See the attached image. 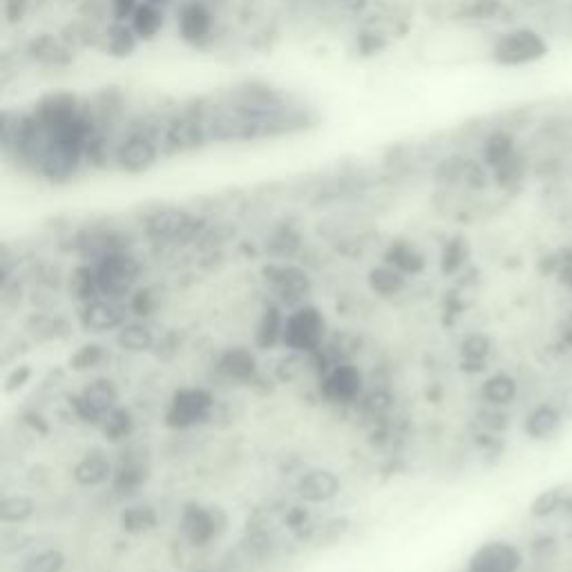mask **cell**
Masks as SVG:
<instances>
[{
    "instance_id": "cell-19",
    "label": "cell",
    "mask_w": 572,
    "mask_h": 572,
    "mask_svg": "<svg viewBox=\"0 0 572 572\" xmlns=\"http://www.w3.org/2000/svg\"><path fill=\"white\" fill-rule=\"evenodd\" d=\"M284 322L286 313L282 309V304L271 302L262 309V316L255 324V347L262 351H271L282 347V336H284Z\"/></svg>"
},
{
    "instance_id": "cell-21",
    "label": "cell",
    "mask_w": 572,
    "mask_h": 572,
    "mask_svg": "<svg viewBox=\"0 0 572 572\" xmlns=\"http://www.w3.org/2000/svg\"><path fill=\"white\" fill-rule=\"evenodd\" d=\"M30 56L34 61L47 68H63L72 63V45L65 38H56L52 34H43L30 43Z\"/></svg>"
},
{
    "instance_id": "cell-34",
    "label": "cell",
    "mask_w": 572,
    "mask_h": 572,
    "mask_svg": "<svg viewBox=\"0 0 572 572\" xmlns=\"http://www.w3.org/2000/svg\"><path fill=\"white\" fill-rule=\"evenodd\" d=\"M68 557L61 548H43L23 561L21 572H63Z\"/></svg>"
},
{
    "instance_id": "cell-20",
    "label": "cell",
    "mask_w": 572,
    "mask_h": 572,
    "mask_svg": "<svg viewBox=\"0 0 572 572\" xmlns=\"http://www.w3.org/2000/svg\"><path fill=\"white\" fill-rule=\"evenodd\" d=\"M383 262L394 266L396 271L407 275V278H412V275H421L425 271L427 257L416 244L407 240H396L387 246Z\"/></svg>"
},
{
    "instance_id": "cell-9",
    "label": "cell",
    "mask_w": 572,
    "mask_h": 572,
    "mask_svg": "<svg viewBox=\"0 0 572 572\" xmlns=\"http://www.w3.org/2000/svg\"><path fill=\"white\" fill-rule=\"evenodd\" d=\"M264 280L278 295V304H286L289 309L307 302V295L311 293V278L295 264L273 262L264 266Z\"/></svg>"
},
{
    "instance_id": "cell-30",
    "label": "cell",
    "mask_w": 572,
    "mask_h": 572,
    "mask_svg": "<svg viewBox=\"0 0 572 572\" xmlns=\"http://www.w3.org/2000/svg\"><path fill=\"white\" fill-rule=\"evenodd\" d=\"M559 425H561V416L557 409L550 405H539L526 416L523 429H526V434L532 438V441H546V438H550L557 432Z\"/></svg>"
},
{
    "instance_id": "cell-13",
    "label": "cell",
    "mask_w": 572,
    "mask_h": 572,
    "mask_svg": "<svg viewBox=\"0 0 572 572\" xmlns=\"http://www.w3.org/2000/svg\"><path fill=\"white\" fill-rule=\"evenodd\" d=\"M215 18L211 7L202 0H188L177 12V32L188 45H204L213 34Z\"/></svg>"
},
{
    "instance_id": "cell-22",
    "label": "cell",
    "mask_w": 572,
    "mask_h": 572,
    "mask_svg": "<svg viewBox=\"0 0 572 572\" xmlns=\"http://www.w3.org/2000/svg\"><path fill=\"white\" fill-rule=\"evenodd\" d=\"M114 342L117 347L128 351V354H143V351H152L157 347V336L146 320H128L123 327L114 333Z\"/></svg>"
},
{
    "instance_id": "cell-38",
    "label": "cell",
    "mask_w": 572,
    "mask_h": 572,
    "mask_svg": "<svg viewBox=\"0 0 572 572\" xmlns=\"http://www.w3.org/2000/svg\"><path fill=\"white\" fill-rule=\"evenodd\" d=\"M304 362H307V356L298 354V351H286V354L278 360V365H275V376L282 383H293L295 378H300V374L304 371Z\"/></svg>"
},
{
    "instance_id": "cell-35",
    "label": "cell",
    "mask_w": 572,
    "mask_h": 572,
    "mask_svg": "<svg viewBox=\"0 0 572 572\" xmlns=\"http://www.w3.org/2000/svg\"><path fill=\"white\" fill-rule=\"evenodd\" d=\"M126 304L130 309V316L148 320L150 316H155L161 307V291L155 289V286H139V289L126 300Z\"/></svg>"
},
{
    "instance_id": "cell-24",
    "label": "cell",
    "mask_w": 572,
    "mask_h": 572,
    "mask_svg": "<svg viewBox=\"0 0 572 572\" xmlns=\"http://www.w3.org/2000/svg\"><path fill=\"white\" fill-rule=\"evenodd\" d=\"M517 394H519L517 380L510 374H503V371L488 376L481 385V398L488 407H499V409L508 407L517 400Z\"/></svg>"
},
{
    "instance_id": "cell-28",
    "label": "cell",
    "mask_w": 572,
    "mask_h": 572,
    "mask_svg": "<svg viewBox=\"0 0 572 572\" xmlns=\"http://www.w3.org/2000/svg\"><path fill=\"white\" fill-rule=\"evenodd\" d=\"M68 293H70V298L76 304H85V302H90V300L101 298L94 264L74 266L72 273H70V278H68Z\"/></svg>"
},
{
    "instance_id": "cell-31",
    "label": "cell",
    "mask_w": 572,
    "mask_h": 572,
    "mask_svg": "<svg viewBox=\"0 0 572 572\" xmlns=\"http://www.w3.org/2000/svg\"><path fill=\"white\" fill-rule=\"evenodd\" d=\"M528 173H530V159L526 157V152L519 150L517 155L510 157L505 164L492 170V179L499 188L510 190V188L521 186L523 181H526Z\"/></svg>"
},
{
    "instance_id": "cell-33",
    "label": "cell",
    "mask_w": 572,
    "mask_h": 572,
    "mask_svg": "<svg viewBox=\"0 0 572 572\" xmlns=\"http://www.w3.org/2000/svg\"><path fill=\"white\" fill-rule=\"evenodd\" d=\"M108 360V349L101 345V342H88V345H81L70 356L68 365L76 374H85V371H94L101 365H106Z\"/></svg>"
},
{
    "instance_id": "cell-25",
    "label": "cell",
    "mask_w": 572,
    "mask_h": 572,
    "mask_svg": "<svg viewBox=\"0 0 572 572\" xmlns=\"http://www.w3.org/2000/svg\"><path fill=\"white\" fill-rule=\"evenodd\" d=\"M97 427H99V432L103 434V438H106L108 443L119 445V443L130 441V438L135 436L137 421H135V416H132V412H130L128 407L119 405L117 409H112L110 414L103 416L101 423Z\"/></svg>"
},
{
    "instance_id": "cell-32",
    "label": "cell",
    "mask_w": 572,
    "mask_h": 572,
    "mask_svg": "<svg viewBox=\"0 0 572 572\" xmlns=\"http://www.w3.org/2000/svg\"><path fill=\"white\" fill-rule=\"evenodd\" d=\"M121 530L128 532V535H146V532L155 530L159 517L157 510L152 505L139 503V505H130L121 512Z\"/></svg>"
},
{
    "instance_id": "cell-16",
    "label": "cell",
    "mask_w": 572,
    "mask_h": 572,
    "mask_svg": "<svg viewBox=\"0 0 572 572\" xmlns=\"http://www.w3.org/2000/svg\"><path fill=\"white\" fill-rule=\"evenodd\" d=\"M114 467L117 463L112 461V456L103 450L85 452L79 461L72 467V479L79 488H101V485H108L114 479Z\"/></svg>"
},
{
    "instance_id": "cell-3",
    "label": "cell",
    "mask_w": 572,
    "mask_h": 572,
    "mask_svg": "<svg viewBox=\"0 0 572 572\" xmlns=\"http://www.w3.org/2000/svg\"><path fill=\"white\" fill-rule=\"evenodd\" d=\"M101 298L126 302L139 289L141 264L128 249L112 251L94 260Z\"/></svg>"
},
{
    "instance_id": "cell-41",
    "label": "cell",
    "mask_w": 572,
    "mask_h": 572,
    "mask_svg": "<svg viewBox=\"0 0 572 572\" xmlns=\"http://www.w3.org/2000/svg\"><path fill=\"white\" fill-rule=\"evenodd\" d=\"M34 376L32 367L27 365V362H21V365H16L12 371H9L7 378H5V394H14V392H21V389L30 383Z\"/></svg>"
},
{
    "instance_id": "cell-10",
    "label": "cell",
    "mask_w": 572,
    "mask_h": 572,
    "mask_svg": "<svg viewBox=\"0 0 572 572\" xmlns=\"http://www.w3.org/2000/svg\"><path fill=\"white\" fill-rule=\"evenodd\" d=\"M365 389V374L356 362H336L322 376L320 394L333 405H351Z\"/></svg>"
},
{
    "instance_id": "cell-29",
    "label": "cell",
    "mask_w": 572,
    "mask_h": 572,
    "mask_svg": "<svg viewBox=\"0 0 572 572\" xmlns=\"http://www.w3.org/2000/svg\"><path fill=\"white\" fill-rule=\"evenodd\" d=\"M38 510V503L30 494H5L3 503H0V521L5 526H23V523L32 521Z\"/></svg>"
},
{
    "instance_id": "cell-47",
    "label": "cell",
    "mask_w": 572,
    "mask_h": 572,
    "mask_svg": "<svg viewBox=\"0 0 572 572\" xmlns=\"http://www.w3.org/2000/svg\"><path fill=\"white\" fill-rule=\"evenodd\" d=\"M146 3H152V5H159V7H166L170 0H146Z\"/></svg>"
},
{
    "instance_id": "cell-45",
    "label": "cell",
    "mask_w": 572,
    "mask_h": 572,
    "mask_svg": "<svg viewBox=\"0 0 572 572\" xmlns=\"http://www.w3.org/2000/svg\"><path fill=\"white\" fill-rule=\"evenodd\" d=\"M338 3L347 5V7H351V9H356V7H360V5H362V0H338Z\"/></svg>"
},
{
    "instance_id": "cell-4",
    "label": "cell",
    "mask_w": 572,
    "mask_h": 572,
    "mask_svg": "<svg viewBox=\"0 0 572 572\" xmlns=\"http://www.w3.org/2000/svg\"><path fill=\"white\" fill-rule=\"evenodd\" d=\"M161 146L159 132L152 128H132L126 137H123L117 146H114V166H117L123 175H146L159 164Z\"/></svg>"
},
{
    "instance_id": "cell-5",
    "label": "cell",
    "mask_w": 572,
    "mask_h": 572,
    "mask_svg": "<svg viewBox=\"0 0 572 572\" xmlns=\"http://www.w3.org/2000/svg\"><path fill=\"white\" fill-rule=\"evenodd\" d=\"M217 400L206 387H181L170 396L164 412V425L175 432H186L206 425L215 416Z\"/></svg>"
},
{
    "instance_id": "cell-26",
    "label": "cell",
    "mask_w": 572,
    "mask_h": 572,
    "mask_svg": "<svg viewBox=\"0 0 572 572\" xmlns=\"http://www.w3.org/2000/svg\"><path fill=\"white\" fill-rule=\"evenodd\" d=\"M103 38V50H106L114 59H128L137 52L139 47V38L137 34L132 32L130 23H121V21H112L108 25L106 34L101 36Z\"/></svg>"
},
{
    "instance_id": "cell-6",
    "label": "cell",
    "mask_w": 572,
    "mask_h": 572,
    "mask_svg": "<svg viewBox=\"0 0 572 572\" xmlns=\"http://www.w3.org/2000/svg\"><path fill=\"white\" fill-rule=\"evenodd\" d=\"M228 512L213 503L190 501L179 512V532L193 548H206L228 530Z\"/></svg>"
},
{
    "instance_id": "cell-39",
    "label": "cell",
    "mask_w": 572,
    "mask_h": 572,
    "mask_svg": "<svg viewBox=\"0 0 572 572\" xmlns=\"http://www.w3.org/2000/svg\"><path fill=\"white\" fill-rule=\"evenodd\" d=\"M30 331L38 340H56L59 338V331H65V329H63V320L52 318V316H41L34 320Z\"/></svg>"
},
{
    "instance_id": "cell-44",
    "label": "cell",
    "mask_w": 572,
    "mask_h": 572,
    "mask_svg": "<svg viewBox=\"0 0 572 572\" xmlns=\"http://www.w3.org/2000/svg\"><path fill=\"white\" fill-rule=\"evenodd\" d=\"M27 7H30V0H3V12L7 23L9 25L21 23L27 14Z\"/></svg>"
},
{
    "instance_id": "cell-18",
    "label": "cell",
    "mask_w": 572,
    "mask_h": 572,
    "mask_svg": "<svg viewBox=\"0 0 572 572\" xmlns=\"http://www.w3.org/2000/svg\"><path fill=\"white\" fill-rule=\"evenodd\" d=\"M148 476H150V465L146 456L141 452L128 450L123 454V459L117 461V467H114L112 485L119 492H137L141 485L148 481Z\"/></svg>"
},
{
    "instance_id": "cell-40",
    "label": "cell",
    "mask_w": 572,
    "mask_h": 572,
    "mask_svg": "<svg viewBox=\"0 0 572 572\" xmlns=\"http://www.w3.org/2000/svg\"><path fill=\"white\" fill-rule=\"evenodd\" d=\"M465 257H467V246H465L463 240L447 242L445 251H443V271L445 273H454L463 264Z\"/></svg>"
},
{
    "instance_id": "cell-7",
    "label": "cell",
    "mask_w": 572,
    "mask_h": 572,
    "mask_svg": "<svg viewBox=\"0 0 572 572\" xmlns=\"http://www.w3.org/2000/svg\"><path fill=\"white\" fill-rule=\"evenodd\" d=\"M143 228H146L150 240L157 244H186L199 233L202 222L181 208H159V211L148 215Z\"/></svg>"
},
{
    "instance_id": "cell-11",
    "label": "cell",
    "mask_w": 572,
    "mask_h": 572,
    "mask_svg": "<svg viewBox=\"0 0 572 572\" xmlns=\"http://www.w3.org/2000/svg\"><path fill=\"white\" fill-rule=\"evenodd\" d=\"M76 320L85 333H117L130 320V309L126 302L97 298L79 304Z\"/></svg>"
},
{
    "instance_id": "cell-1",
    "label": "cell",
    "mask_w": 572,
    "mask_h": 572,
    "mask_svg": "<svg viewBox=\"0 0 572 572\" xmlns=\"http://www.w3.org/2000/svg\"><path fill=\"white\" fill-rule=\"evenodd\" d=\"M550 54V41L532 25H517L501 32L490 47V61L505 70H521L541 63Z\"/></svg>"
},
{
    "instance_id": "cell-37",
    "label": "cell",
    "mask_w": 572,
    "mask_h": 572,
    "mask_svg": "<svg viewBox=\"0 0 572 572\" xmlns=\"http://www.w3.org/2000/svg\"><path fill=\"white\" fill-rule=\"evenodd\" d=\"M492 351L490 338L481 336V333H474V336H467L461 345V358L465 365H481V362L488 360Z\"/></svg>"
},
{
    "instance_id": "cell-14",
    "label": "cell",
    "mask_w": 572,
    "mask_h": 572,
    "mask_svg": "<svg viewBox=\"0 0 572 572\" xmlns=\"http://www.w3.org/2000/svg\"><path fill=\"white\" fill-rule=\"evenodd\" d=\"M340 490H342L340 476L333 470H327V467H313V470H307L298 479V485H295V492H298L300 501L309 505H324L336 501L340 497Z\"/></svg>"
},
{
    "instance_id": "cell-12",
    "label": "cell",
    "mask_w": 572,
    "mask_h": 572,
    "mask_svg": "<svg viewBox=\"0 0 572 572\" xmlns=\"http://www.w3.org/2000/svg\"><path fill=\"white\" fill-rule=\"evenodd\" d=\"M523 564L521 550L510 541H485L467 559V572H519Z\"/></svg>"
},
{
    "instance_id": "cell-2",
    "label": "cell",
    "mask_w": 572,
    "mask_h": 572,
    "mask_svg": "<svg viewBox=\"0 0 572 572\" xmlns=\"http://www.w3.org/2000/svg\"><path fill=\"white\" fill-rule=\"evenodd\" d=\"M327 333L329 322L324 318V311L316 304L304 302L286 313L282 349L298 351L304 356H316L327 345Z\"/></svg>"
},
{
    "instance_id": "cell-43",
    "label": "cell",
    "mask_w": 572,
    "mask_h": 572,
    "mask_svg": "<svg viewBox=\"0 0 572 572\" xmlns=\"http://www.w3.org/2000/svg\"><path fill=\"white\" fill-rule=\"evenodd\" d=\"M141 5V0H110V14L112 21L128 23L135 9Z\"/></svg>"
},
{
    "instance_id": "cell-23",
    "label": "cell",
    "mask_w": 572,
    "mask_h": 572,
    "mask_svg": "<svg viewBox=\"0 0 572 572\" xmlns=\"http://www.w3.org/2000/svg\"><path fill=\"white\" fill-rule=\"evenodd\" d=\"M130 27L132 32L137 34V38L141 43H148V41H155L159 36V32L164 30V23H166V14H164V7L159 5H152L146 3V0H141V5L135 9V14L130 18Z\"/></svg>"
},
{
    "instance_id": "cell-8",
    "label": "cell",
    "mask_w": 572,
    "mask_h": 572,
    "mask_svg": "<svg viewBox=\"0 0 572 572\" xmlns=\"http://www.w3.org/2000/svg\"><path fill=\"white\" fill-rule=\"evenodd\" d=\"M121 405L119 387L110 378H94L72 398V409L85 423L99 425L101 418Z\"/></svg>"
},
{
    "instance_id": "cell-36",
    "label": "cell",
    "mask_w": 572,
    "mask_h": 572,
    "mask_svg": "<svg viewBox=\"0 0 572 572\" xmlns=\"http://www.w3.org/2000/svg\"><path fill=\"white\" fill-rule=\"evenodd\" d=\"M505 14L503 0H472L463 7V16L467 21H497Z\"/></svg>"
},
{
    "instance_id": "cell-15",
    "label": "cell",
    "mask_w": 572,
    "mask_h": 572,
    "mask_svg": "<svg viewBox=\"0 0 572 572\" xmlns=\"http://www.w3.org/2000/svg\"><path fill=\"white\" fill-rule=\"evenodd\" d=\"M219 376L235 385H253L260 376V362L251 347H228L217 360Z\"/></svg>"
},
{
    "instance_id": "cell-46",
    "label": "cell",
    "mask_w": 572,
    "mask_h": 572,
    "mask_svg": "<svg viewBox=\"0 0 572 572\" xmlns=\"http://www.w3.org/2000/svg\"><path fill=\"white\" fill-rule=\"evenodd\" d=\"M566 340L572 345V318H570L568 324H566Z\"/></svg>"
},
{
    "instance_id": "cell-42",
    "label": "cell",
    "mask_w": 572,
    "mask_h": 572,
    "mask_svg": "<svg viewBox=\"0 0 572 572\" xmlns=\"http://www.w3.org/2000/svg\"><path fill=\"white\" fill-rule=\"evenodd\" d=\"M559 503L561 499L555 490L541 492L535 499V503H532V514H535V517H548V514H552L559 508Z\"/></svg>"
},
{
    "instance_id": "cell-48",
    "label": "cell",
    "mask_w": 572,
    "mask_h": 572,
    "mask_svg": "<svg viewBox=\"0 0 572 572\" xmlns=\"http://www.w3.org/2000/svg\"><path fill=\"white\" fill-rule=\"evenodd\" d=\"M570 14H572V0H570Z\"/></svg>"
},
{
    "instance_id": "cell-17",
    "label": "cell",
    "mask_w": 572,
    "mask_h": 572,
    "mask_svg": "<svg viewBox=\"0 0 572 572\" xmlns=\"http://www.w3.org/2000/svg\"><path fill=\"white\" fill-rule=\"evenodd\" d=\"M519 150H521V146H519L517 132L505 128V126H499V128L490 130L488 135L483 137L479 159L490 168V173H492L494 168H499L501 164H505V161L517 155Z\"/></svg>"
},
{
    "instance_id": "cell-27",
    "label": "cell",
    "mask_w": 572,
    "mask_h": 572,
    "mask_svg": "<svg viewBox=\"0 0 572 572\" xmlns=\"http://www.w3.org/2000/svg\"><path fill=\"white\" fill-rule=\"evenodd\" d=\"M367 284H369L371 291L380 295V298H396V295L405 291L407 275H403L400 271H396L394 266H389L383 262V264H378L369 271Z\"/></svg>"
}]
</instances>
